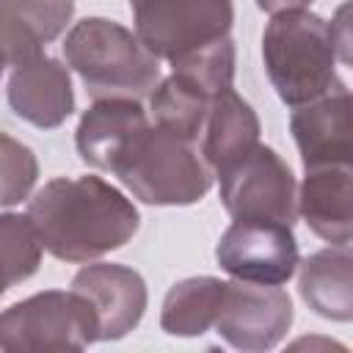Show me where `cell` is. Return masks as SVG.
Returning <instances> with one entry per match:
<instances>
[{
  "label": "cell",
  "mask_w": 353,
  "mask_h": 353,
  "mask_svg": "<svg viewBox=\"0 0 353 353\" xmlns=\"http://www.w3.org/2000/svg\"><path fill=\"white\" fill-rule=\"evenodd\" d=\"M28 218L33 221L44 251L61 262L99 259L138 232L141 215L135 204L102 176H58L50 179L28 201Z\"/></svg>",
  "instance_id": "cell-1"
},
{
  "label": "cell",
  "mask_w": 353,
  "mask_h": 353,
  "mask_svg": "<svg viewBox=\"0 0 353 353\" xmlns=\"http://www.w3.org/2000/svg\"><path fill=\"white\" fill-rule=\"evenodd\" d=\"M66 66L77 72L88 97H149L160 83V58L138 33L105 17L80 19L63 41Z\"/></svg>",
  "instance_id": "cell-2"
},
{
  "label": "cell",
  "mask_w": 353,
  "mask_h": 353,
  "mask_svg": "<svg viewBox=\"0 0 353 353\" xmlns=\"http://www.w3.org/2000/svg\"><path fill=\"white\" fill-rule=\"evenodd\" d=\"M262 61L279 99L301 108L336 83V50L323 17L298 8L273 14L262 33Z\"/></svg>",
  "instance_id": "cell-3"
},
{
  "label": "cell",
  "mask_w": 353,
  "mask_h": 353,
  "mask_svg": "<svg viewBox=\"0 0 353 353\" xmlns=\"http://www.w3.org/2000/svg\"><path fill=\"white\" fill-rule=\"evenodd\" d=\"M143 204L185 207L212 188V168L196 141L152 124L113 171Z\"/></svg>",
  "instance_id": "cell-4"
},
{
  "label": "cell",
  "mask_w": 353,
  "mask_h": 353,
  "mask_svg": "<svg viewBox=\"0 0 353 353\" xmlns=\"http://www.w3.org/2000/svg\"><path fill=\"white\" fill-rule=\"evenodd\" d=\"M99 342L91 303L74 290H44L11 303L0 317V347L22 350H83Z\"/></svg>",
  "instance_id": "cell-5"
},
{
  "label": "cell",
  "mask_w": 353,
  "mask_h": 353,
  "mask_svg": "<svg viewBox=\"0 0 353 353\" xmlns=\"http://www.w3.org/2000/svg\"><path fill=\"white\" fill-rule=\"evenodd\" d=\"M215 174L221 179V204L232 218L295 223L298 185L276 149L256 143Z\"/></svg>",
  "instance_id": "cell-6"
},
{
  "label": "cell",
  "mask_w": 353,
  "mask_h": 353,
  "mask_svg": "<svg viewBox=\"0 0 353 353\" xmlns=\"http://www.w3.org/2000/svg\"><path fill=\"white\" fill-rule=\"evenodd\" d=\"M138 39L168 63L229 36L232 0H130Z\"/></svg>",
  "instance_id": "cell-7"
},
{
  "label": "cell",
  "mask_w": 353,
  "mask_h": 353,
  "mask_svg": "<svg viewBox=\"0 0 353 353\" xmlns=\"http://www.w3.org/2000/svg\"><path fill=\"white\" fill-rule=\"evenodd\" d=\"M215 259L229 276L256 284H284L301 268L292 226L259 218H234L215 245Z\"/></svg>",
  "instance_id": "cell-8"
},
{
  "label": "cell",
  "mask_w": 353,
  "mask_h": 353,
  "mask_svg": "<svg viewBox=\"0 0 353 353\" xmlns=\"http://www.w3.org/2000/svg\"><path fill=\"white\" fill-rule=\"evenodd\" d=\"M292 325V301L279 284L226 281L221 312L215 320L218 336L234 350L262 353L276 347Z\"/></svg>",
  "instance_id": "cell-9"
},
{
  "label": "cell",
  "mask_w": 353,
  "mask_h": 353,
  "mask_svg": "<svg viewBox=\"0 0 353 353\" xmlns=\"http://www.w3.org/2000/svg\"><path fill=\"white\" fill-rule=\"evenodd\" d=\"M290 132L303 168L320 163L353 165V88L336 80L323 97L295 108Z\"/></svg>",
  "instance_id": "cell-10"
},
{
  "label": "cell",
  "mask_w": 353,
  "mask_h": 353,
  "mask_svg": "<svg viewBox=\"0 0 353 353\" xmlns=\"http://www.w3.org/2000/svg\"><path fill=\"white\" fill-rule=\"evenodd\" d=\"M72 290L91 303L99 323V342H116L127 336L146 312V281L127 265H85L72 279Z\"/></svg>",
  "instance_id": "cell-11"
},
{
  "label": "cell",
  "mask_w": 353,
  "mask_h": 353,
  "mask_svg": "<svg viewBox=\"0 0 353 353\" xmlns=\"http://www.w3.org/2000/svg\"><path fill=\"white\" fill-rule=\"evenodd\" d=\"M152 127L146 110L138 99L108 97L94 99V105L80 116L74 143L85 165L97 171H116L132 143Z\"/></svg>",
  "instance_id": "cell-12"
},
{
  "label": "cell",
  "mask_w": 353,
  "mask_h": 353,
  "mask_svg": "<svg viewBox=\"0 0 353 353\" xmlns=\"http://www.w3.org/2000/svg\"><path fill=\"white\" fill-rule=\"evenodd\" d=\"M6 97L11 110L41 130L61 127L74 110V91L69 66L50 55H39L17 69H11L6 83Z\"/></svg>",
  "instance_id": "cell-13"
},
{
  "label": "cell",
  "mask_w": 353,
  "mask_h": 353,
  "mask_svg": "<svg viewBox=\"0 0 353 353\" xmlns=\"http://www.w3.org/2000/svg\"><path fill=\"white\" fill-rule=\"evenodd\" d=\"M298 215L325 243H353V165L320 163L303 168Z\"/></svg>",
  "instance_id": "cell-14"
},
{
  "label": "cell",
  "mask_w": 353,
  "mask_h": 353,
  "mask_svg": "<svg viewBox=\"0 0 353 353\" xmlns=\"http://www.w3.org/2000/svg\"><path fill=\"white\" fill-rule=\"evenodd\" d=\"M74 14V0H0V44L8 69L39 55L63 33Z\"/></svg>",
  "instance_id": "cell-15"
},
{
  "label": "cell",
  "mask_w": 353,
  "mask_h": 353,
  "mask_svg": "<svg viewBox=\"0 0 353 353\" xmlns=\"http://www.w3.org/2000/svg\"><path fill=\"white\" fill-rule=\"evenodd\" d=\"M298 292L306 306L336 323H353V245L334 243L301 262Z\"/></svg>",
  "instance_id": "cell-16"
},
{
  "label": "cell",
  "mask_w": 353,
  "mask_h": 353,
  "mask_svg": "<svg viewBox=\"0 0 353 353\" xmlns=\"http://www.w3.org/2000/svg\"><path fill=\"white\" fill-rule=\"evenodd\" d=\"M256 143H259V119L254 108L234 88L215 94L201 130V154L210 163V168L212 171L223 168L226 163L245 154Z\"/></svg>",
  "instance_id": "cell-17"
},
{
  "label": "cell",
  "mask_w": 353,
  "mask_h": 353,
  "mask_svg": "<svg viewBox=\"0 0 353 353\" xmlns=\"http://www.w3.org/2000/svg\"><path fill=\"white\" fill-rule=\"evenodd\" d=\"M226 281L215 276H193L176 281L160 309V328L171 336H201L215 328Z\"/></svg>",
  "instance_id": "cell-18"
},
{
  "label": "cell",
  "mask_w": 353,
  "mask_h": 353,
  "mask_svg": "<svg viewBox=\"0 0 353 353\" xmlns=\"http://www.w3.org/2000/svg\"><path fill=\"white\" fill-rule=\"evenodd\" d=\"M210 102H212L210 94H204L201 88H196L193 83H188L174 72L171 77L160 80L157 88L149 94V110L154 124L196 143L201 138Z\"/></svg>",
  "instance_id": "cell-19"
},
{
  "label": "cell",
  "mask_w": 353,
  "mask_h": 353,
  "mask_svg": "<svg viewBox=\"0 0 353 353\" xmlns=\"http://www.w3.org/2000/svg\"><path fill=\"white\" fill-rule=\"evenodd\" d=\"M41 237L28 215L6 212L0 218V251H3V290L30 279L41 262Z\"/></svg>",
  "instance_id": "cell-20"
},
{
  "label": "cell",
  "mask_w": 353,
  "mask_h": 353,
  "mask_svg": "<svg viewBox=\"0 0 353 353\" xmlns=\"http://www.w3.org/2000/svg\"><path fill=\"white\" fill-rule=\"evenodd\" d=\"M171 69H174V74L185 77L188 83H193L204 94L215 97V94L232 88V80H234V41L229 36H223V39L207 44V47L185 52V55L171 61Z\"/></svg>",
  "instance_id": "cell-21"
},
{
  "label": "cell",
  "mask_w": 353,
  "mask_h": 353,
  "mask_svg": "<svg viewBox=\"0 0 353 353\" xmlns=\"http://www.w3.org/2000/svg\"><path fill=\"white\" fill-rule=\"evenodd\" d=\"M3 152H0V165H3V204L6 207H14L19 204L22 199H28L30 188L36 185V176H39V163H36V154L14 141L8 132H3Z\"/></svg>",
  "instance_id": "cell-22"
},
{
  "label": "cell",
  "mask_w": 353,
  "mask_h": 353,
  "mask_svg": "<svg viewBox=\"0 0 353 353\" xmlns=\"http://www.w3.org/2000/svg\"><path fill=\"white\" fill-rule=\"evenodd\" d=\"M328 28H331L336 58L353 69V0H345L334 11V19L328 22Z\"/></svg>",
  "instance_id": "cell-23"
},
{
  "label": "cell",
  "mask_w": 353,
  "mask_h": 353,
  "mask_svg": "<svg viewBox=\"0 0 353 353\" xmlns=\"http://www.w3.org/2000/svg\"><path fill=\"white\" fill-rule=\"evenodd\" d=\"M312 0H256V6L268 14H281V11H298L306 8Z\"/></svg>",
  "instance_id": "cell-24"
}]
</instances>
